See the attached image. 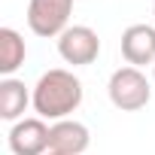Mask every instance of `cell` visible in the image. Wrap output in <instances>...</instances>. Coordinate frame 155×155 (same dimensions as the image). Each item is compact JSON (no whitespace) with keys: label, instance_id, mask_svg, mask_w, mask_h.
I'll use <instances>...</instances> for the list:
<instances>
[{"label":"cell","instance_id":"1","mask_svg":"<svg viewBox=\"0 0 155 155\" xmlns=\"http://www.w3.org/2000/svg\"><path fill=\"white\" fill-rule=\"evenodd\" d=\"M79 104H82V82L70 70H61V67L49 70L34 85V110L40 113V119L61 122L79 110Z\"/></svg>","mask_w":155,"mask_h":155},{"label":"cell","instance_id":"2","mask_svg":"<svg viewBox=\"0 0 155 155\" xmlns=\"http://www.w3.org/2000/svg\"><path fill=\"white\" fill-rule=\"evenodd\" d=\"M107 91H110L113 107L122 110V113H137V110H143V107L149 104V97H152L149 79L143 76L140 67H131V64H128V67H119V70L110 76Z\"/></svg>","mask_w":155,"mask_h":155},{"label":"cell","instance_id":"3","mask_svg":"<svg viewBox=\"0 0 155 155\" xmlns=\"http://www.w3.org/2000/svg\"><path fill=\"white\" fill-rule=\"evenodd\" d=\"M73 0H31L28 3V28L37 37H61L70 28Z\"/></svg>","mask_w":155,"mask_h":155},{"label":"cell","instance_id":"4","mask_svg":"<svg viewBox=\"0 0 155 155\" xmlns=\"http://www.w3.org/2000/svg\"><path fill=\"white\" fill-rule=\"evenodd\" d=\"M58 55L73 64V67H85L94 64L101 55V37L88 28V25H70L61 37H58Z\"/></svg>","mask_w":155,"mask_h":155},{"label":"cell","instance_id":"5","mask_svg":"<svg viewBox=\"0 0 155 155\" xmlns=\"http://www.w3.org/2000/svg\"><path fill=\"white\" fill-rule=\"evenodd\" d=\"M49 125L46 119H21L9 128V149L12 155H46L49 152Z\"/></svg>","mask_w":155,"mask_h":155},{"label":"cell","instance_id":"6","mask_svg":"<svg viewBox=\"0 0 155 155\" xmlns=\"http://www.w3.org/2000/svg\"><path fill=\"white\" fill-rule=\"evenodd\" d=\"M122 58L131 67L155 64V28L152 25H131L122 34Z\"/></svg>","mask_w":155,"mask_h":155},{"label":"cell","instance_id":"7","mask_svg":"<svg viewBox=\"0 0 155 155\" xmlns=\"http://www.w3.org/2000/svg\"><path fill=\"white\" fill-rule=\"evenodd\" d=\"M88 143H91L88 128L73 119H61L49 131V152H58V155H82Z\"/></svg>","mask_w":155,"mask_h":155},{"label":"cell","instance_id":"8","mask_svg":"<svg viewBox=\"0 0 155 155\" xmlns=\"http://www.w3.org/2000/svg\"><path fill=\"white\" fill-rule=\"evenodd\" d=\"M28 104H34V94H28L25 82L15 79V76H3L0 79V119L21 122Z\"/></svg>","mask_w":155,"mask_h":155},{"label":"cell","instance_id":"9","mask_svg":"<svg viewBox=\"0 0 155 155\" xmlns=\"http://www.w3.org/2000/svg\"><path fill=\"white\" fill-rule=\"evenodd\" d=\"M25 55H28V49H25L21 34L12 28H0V73L12 76L25 64Z\"/></svg>","mask_w":155,"mask_h":155},{"label":"cell","instance_id":"10","mask_svg":"<svg viewBox=\"0 0 155 155\" xmlns=\"http://www.w3.org/2000/svg\"><path fill=\"white\" fill-rule=\"evenodd\" d=\"M152 76H155V64H152Z\"/></svg>","mask_w":155,"mask_h":155},{"label":"cell","instance_id":"11","mask_svg":"<svg viewBox=\"0 0 155 155\" xmlns=\"http://www.w3.org/2000/svg\"><path fill=\"white\" fill-rule=\"evenodd\" d=\"M46 155H58V152H46Z\"/></svg>","mask_w":155,"mask_h":155},{"label":"cell","instance_id":"12","mask_svg":"<svg viewBox=\"0 0 155 155\" xmlns=\"http://www.w3.org/2000/svg\"><path fill=\"white\" fill-rule=\"evenodd\" d=\"M152 12H155V6H152Z\"/></svg>","mask_w":155,"mask_h":155}]
</instances>
